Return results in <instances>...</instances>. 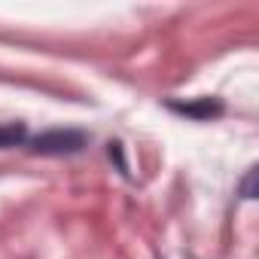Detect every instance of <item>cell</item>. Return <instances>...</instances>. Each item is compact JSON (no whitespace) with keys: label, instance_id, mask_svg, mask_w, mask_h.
<instances>
[{"label":"cell","instance_id":"1","mask_svg":"<svg viewBox=\"0 0 259 259\" xmlns=\"http://www.w3.org/2000/svg\"><path fill=\"white\" fill-rule=\"evenodd\" d=\"M85 147V135L73 132V128H52L43 132L31 141V150L40 156H67V153H79Z\"/></svg>","mask_w":259,"mask_h":259},{"label":"cell","instance_id":"2","mask_svg":"<svg viewBox=\"0 0 259 259\" xmlns=\"http://www.w3.org/2000/svg\"><path fill=\"white\" fill-rule=\"evenodd\" d=\"M168 107L174 113H183V116H192V119H210V116H220L223 113V104L220 101H210V98H198V101H168Z\"/></svg>","mask_w":259,"mask_h":259},{"label":"cell","instance_id":"3","mask_svg":"<svg viewBox=\"0 0 259 259\" xmlns=\"http://www.w3.org/2000/svg\"><path fill=\"white\" fill-rule=\"evenodd\" d=\"M28 135V128L22 122H10V125H0V150H7V147H16L22 144Z\"/></svg>","mask_w":259,"mask_h":259},{"label":"cell","instance_id":"4","mask_svg":"<svg viewBox=\"0 0 259 259\" xmlns=\"http://www.w3.org/2000/svg\"><path fill=\"white\" fill-rule=\"evenodd\" d=\"M244 198H256V171H250L244 180Z\"/></svg>","mask_w":259,"mask_h":259}]
</instances>
